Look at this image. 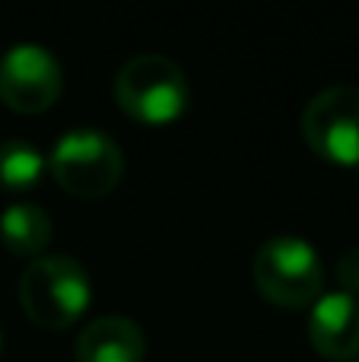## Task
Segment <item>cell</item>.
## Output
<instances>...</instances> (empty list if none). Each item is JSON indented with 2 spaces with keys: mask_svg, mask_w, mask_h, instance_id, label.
<instances>
[{
  "mask_svg": "<svg viewBox=\"0 0 359 362\" xmlns=\"http://www.w3.org/2000/svg\"><path fill=\"white\" fill-rule=\"evenodd\" d=\"M93 302V283L70 255H42L19 276V305L42 331H67Z\"/></svg>",
  "mask_w": 359,
  "mask_h": 362,
  "instance_id": "1",
  "label": "cell"
},
{
  "mask_svg": "<svg viewBox=\"0 0 359 362\" xmlns=\"http://www.w3.org/2000/svg\"><path fill=\"white\" fill-rule=\"evenodd\" d=\"M114 99L131 121L146 127L172 124L188 108V80L175 61L163 54H137L121 64Z\"/></svg>",
  "mask_w": 359,
  "mask_h": 362,
  "instance_id": "2",
  "label": "cell"
},
{
  "mask_svg": "<svg viewBox=\"0 0 359 362\" xmlns=\"http://www.w3.org/2000/svg\"><path fill=\"white\" fill-rule=\"evenodd\" d=\"M258 293L277 308H302L322 296L324 264L315 245L296 235H277L258 248L252 261Z\"/></svg>",
  "mask_w": 359,
  "mask_h": 362,
  "instance_id": "3",
  "label": "cell"
},
{
  "mask_svg": "<svg viewBox=\"0 0 359 362\" xmlns=\"http://www.w3.org/2000/svg\"><path fill=\"white\" fill-rule=\"evenodd\" d=\"M48 169L67 194L83 200H99L118 187L124 175V156L112 137L93 127H76L54 144Z\"/></svg>",
  "mask_w": 359,
  "mask_h": 362,
  "instance_id": "4",
  "label": "cell"
},
{
  "mask_svg": "<svg viewBox=\"0 0 359 362\" xmlns=\"http://www.w3.org/2000/svg\"><path fill=\"white\" fill-rule=\"evenodd\" d=\"M302 137L324 163L359 169V89L331 86L312 95L302 112Z\"/></svg>",
  "mask_w": 359,
  "mask_h": 362,
  "instance_id": "5",
  "label": "cell"
},
{
  "mask_svg": "<svg viewBox=\"0 0 359 362\" xmlns=\"http://www.w3.org/2000/svg\"><path fill=\"white\" fill-rule=\"evenodd\" d=\"M61 64L42 45H13L0 57V102L16 115H42L61 99Z\"/></svg>",
  "mask_w": 359,
  "mask_h": 362,
  "instance_id": "6",
  "label": "cell"
},
{
  "mask_svg": "<svg viewBox=\"0 0 359 362\" xmlns=\"http://www.w3.org/2000/svg\"><path fill=\"white\" fill-rule=\"evenodd\" d=\"M309 344L324 359L359 356V299L347 293H324L312 302Z\"/></svg>",
  "mask_w": 359,
  "mask_h": 362,
  "instance_id": "7",
  "label": "cell"
},
{
  "mask_svg": "<svg viewBox=\"0 0 359 362\" xmlns=\"http://www.w3.org/2000/svg\"><path fill=\"white\" fill-rule=\"evenodd\" d=\"M146 337L137 321L105 315L86 325L76 337V362H143Z\"/></svg>",
  "mask_w": 359,
  "mask_h": 362,
  "instance_id": "8",
  "label": "cell"
},
{
  "mask_svg": "<svg viewBox=\"0 0 359 362\" xmlns=\"http://www.w3.org/2000/svg\"><path fill=\"white\" fill-rule=\"evenodd\" d=\"M0 242L16 257H42L51 242V219L35 204H10L0 213Z\"/></svg>",
  "mask_w": 359,
  "mask_h": 362,
  "instance_id": "9",
  "label": "cell"
},
{
  "mask_svg": "<svg viewBox=\"0 0 359 362\" xmlns=\"http://www.w3.org/2000/svg\"><path fill=\"white\" fill-rule=\"evenodd\" d=\"M45 156L38 146L25 140H4L0 144V187L4 191H29L45 175Z\"/></svg>",
  "mask_w": 359,
  "mask_h": 362,
  "instance_id": "10",
  "label": "cell"
},
{
  "mask_svg": "<svg viewBox=\"0 0 359 362\" xmlns=\"http://www.w3.org/2000/svg\"><path fill=\"white\" fill-rule=\"evenodd\" d=\"M337 283H341V293L359 296V248H350L341 255L337 261Z\"/></svg>",
  "mask_w": 359,
  "mask_h": 362,
  "instance_id": "11",
  "label": "cell"
},
{
  "mask_svg": "<svg viewBox=\"0 0 359 362\" xmlns=\"http://www.w3.org/2000/svg\"><path fill=\"white\" fill-rule=\"evenodd\" d=\"M0 353H4V331H0Z\"/></svg>",
  "mask_w": 359,
  "mask_h": 362,
  "instance_id": "12",
  "label": "cell"
},
{
  "mask_svg": "<svg viewBox=\"0 0 359 362\" xmlns=\"http://www.w3.org/2000/svg\"><path fill=\"white\" fill-rule=\"evenodd\" d=\"M353 362H359V356H356V359H353Z\"/></svg>",
  "mask_w": 359,
  "mask_h": 362,
  "instance_id": "13",
  "label": "cell"
}]
</instances>
